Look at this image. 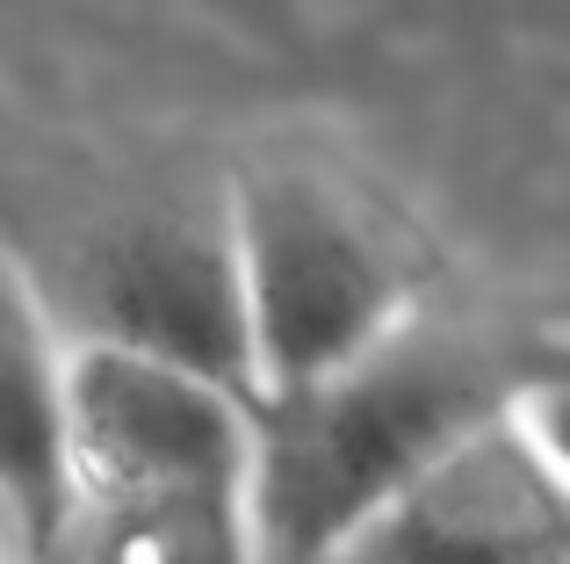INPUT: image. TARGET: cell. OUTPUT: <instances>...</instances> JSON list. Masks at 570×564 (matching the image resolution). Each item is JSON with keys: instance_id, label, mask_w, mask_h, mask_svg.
<instances>
[{"instance_id": "cell-1", "label": "cell", "mask_w": 570, "mask_h": 564, "mask_svg": "<svg viewBox=\"0 0 570 564\" xmlns=\"http://www.w3.org/2000/svg\"><path fill=\"white\" fill-rule=\"evenodd\" d=\"M513 377L470 333L419 311L376 354L253 406V564H333L376 514L499 420Z\"/></svg>"}, {"instance_id": "cell-2", "label": "cell", "mask_w": 570, "mask_h": 564, "mask_svg": "<svg viewBox=\"0 0 570 564\" xmlns=\"http://www.w3.org/2000/svg\"><path fill=\"white\" fill-rule=\"evenodd\" d=\"M253 406L376 354L426 311L397 225L311 159H253L224 188Z\"/></svg>"}, {"instance_id": "cell-3", "label": "cell", "mask_w": 570, "mask_h": 564, "mask_svg": "<svg viewBox=\"0 0 570 564\" xmlns=\"http://www.w3.org/2000/svg\"><path fill=\"white\" fill-rule=\"evenodd\" d=\"M253 464V406L188 369L66 340L58 362V470L66 514L124 499L238 493Z\"/></svg>"}, {"instance_id": "cell-4", "label": "cell", "mask_w": 570, "mask_h": 564, "mask_svg": "<svg viewBox=\"0 0 570 564\" xmlns=\"http://www.w3.org/2000/svg\"><path fill=\"white\" fill-rule=\"evenodd\" d=\"M333 564H570L557 377H513L499 420L376 514Z\"/></svg>"}, {"instance_id": "cell-5", "label": "cell", "mask_w": 570, "mask_h": 564, "mask_svg": "<svg viewBox=\"0 0 570 564\" xmlns=\"http://www.w3.org/2000/svg\"><path fill=\"white\" fill-rule=\"evenodd\" d=\"M66 340L124 348L145 362L188 369L253 406L246 383V319H238V269L224 196L167 203L124 217L80 269V319L58 325Z\"/></svg>"}, {"instance_id": "cell-6", "label": "cell", "mask_w": 570, "mask_h": 564, "mask_svg": "<svg viewBox=\"0 0 570 564\" xmlns=\"http://www.w3.org/2000/svg\"><path fill=\"white\" fill-rule=\"evenodd\" d=\"M58 362L66 333L37 282L0 254V499L37 514L66 543V470H58Z\"/></svg>"}, {"instance_id": "cell-7", "label": "cell", "mask_w": 570, "mask_h": 564, "mask_svg": "<svg viewBox=\"0 0 570 564\" xmlns=\"http://www.w3.org/2000/svg\"><path fill=\"white\" fill-rule=\"evenodd\" d=\"M87 564H253V528L238 493L195 499H124L66 514Z\"/></svg>"}, {"instance_id": "cell-8", "label": "cell", "mask_w": 570, "mask_h": 564, "mask_svg": "<svg viewBox=\"0 0 570 564\" xmlns=\"http://www.w3.org/2000/svg\"><path fill=\"white\" fill-rule=\"evenodd\" d=\"M58 557V536L37 522V514H22L14 499H0V564H51Z\"/></svg>"}]
</instances>
